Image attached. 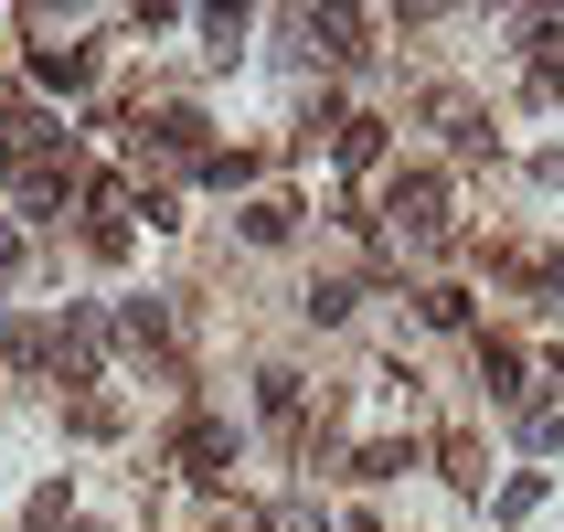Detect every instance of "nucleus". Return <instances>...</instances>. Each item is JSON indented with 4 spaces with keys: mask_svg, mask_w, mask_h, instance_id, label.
<instances>
[{
    "mask_svg": "<svg viewBox=\"0 0 564 532\" xmlns=\"http://www.w3.org/2000/svg\"><path fill=\"white\" fill-rule=\"evenodd\" d=\"M288 224H299V203H246V235H256V246H288Z\"/></svg>",
    "mask_w": 564,
    "mask_h": 532,
    "instance_id": "obj_12",
    "label": "nucleus"
},
{
    "mask_svg": "<svg viewBox=\"0 0 564 532\" xmlns=\"http://www.w3.org/2000/svg\"><path fill=\"white\" fill-rule=\"evenodd\" d=\"M330 139H341V171H373L383 160V118H330Z\"/></svg>",
    "mask_w": 564,
    "mask_h": 532,
    "instance_id": "obj_5",
    "label": "nucleus"
},
{
    "mask_svg": "<svg viewBox=\"0 0 564 532\" xmlns=\"http://www.w3.org/2000/svg\"><path fill=\"white\" fill-rule=\"evenodd\" d=\"M256 405H267V415L288 426V415H299V373H267V383H256Z\"/></svg>",
    "mask_w": 564,
    "mask_h": 532,
    "instance_id": "obj_15",
    "label": "nucleus"
},
{
    "mask_svg": "<svg viewBox=\"0 0 564 532\" xmlns=\"http://www.w3.org/2000/svg\"><path fill=\"white\" fill-rule=\"evenodd\" d=\"M310 43L330 64H351V54H362V22H351V11H310Z\"/></svg>",
    "mask_w": 564,
    "mask_h": 532,
    "instance_id": "obj_9",
    "label": "nucleus"
},
{
    "mask_svg": "<svg viewBox=\"0 0 564 532\" xmlns=\"http://www.w3.org/2000/svg\"><path fill=\"white\" fill-rule=\"evenodd\" d=\"M351 298H362L351 278H319V287H310V319H351Z\"/></svg>",
    "mask_w": 564,
    "mask_h": 532,
    "instance_id": "obj_14",
    "label": "nucleus"
},
{
    "mask_svg": "<svg viewBox=\"0 0 564 532\" xmlns=\"http://www.w3.org/2000/svg\"><path fill=\"white\" fill-rule=\"evenodd\" d=\"M32 75H43V86H86L96 54H86V43H43V54H32Z\"/></svg>",
    "mask_w": 564,
    "mask_h": 532,
    "instance_id": "obj_7",
    "label": "nucleus"
},
{
    "mask_svg": "<svg viewBox=\"0 0 564 532\" xmlns=\"http://www.w3.org/2000/svg\"><path fill=\"white\" fill-rule=\"evenodd\" d=\"M224 469H235V437H224L214 415H192V426H182V479H203V490H224Z\"/></svg>",
    "mask_w": 564,
    "mask_h": 532,
    "instance_id": "obj_2",
    "label": "nucleus"
},
{
    "mask_svg": "<svg viewBox=\"0 0 564 532\" xmlns=\"http://www.w3.org/2000/svg\"><path fill=\"white\" fill-rule=\"evenodd\" d=\"M139 139H150V150H171V160H203V118H192V107H160Z\"/></svg>",
    "mask_w": 564,
    "mask_h": 532,
    "instance_id": "obj_3",
    "label": "nucleus"
},
{
    "mask_svg": "<svg viewBox=\"0 0 564 532\" xmlns=\"http://www.w3.org/2000/svg\"><path fill=\"white\" fill-rule=\"evenodd\" d=\"M543 96H554V107H564V54H543Z\"/></svg>",
    "mask_w": 564,
    "mask_h": 532,
    "instance_id": "obj_16",
    "label": "nucleus"
},
{
    "mask_svg": "<svg viewBox=\"0 0 564 532\" xmlns=\"http://www.w3.org/2000/svg\"><path fill=\"white\" fill-rule=\"evenodd\" d=\"M64 532H107V522H64Z\"/></svg>",
    "mask_w": 564,
    "mask_h": 532,
    "instance_id": "obj_18",
    "label": "nucleus"
},
{
    "mask_svg": "<svg viewBox=\"0 0 564 532\" xmlns=\"http://www.w3.org/2000/svg\"><path fill=\"white\" fill-rule=\"evenodd\" d=\"M426 118H437V128H447V139H458V150H479V139H490V118H479L469 96H447V86H437V96H426Z\"/></svg>",
    "mask_w": 564,
    "mask_h": 532,
    "instance_id": "obj_4",
    "label": "nucleus"
},
{
    "mask_svg": "<svg viewBox=\"0 0 564 532\" xmlns=\"http://www.w3.org/2000/svg\"><path fill=\"white\" fill-rule=\"evenodd\" d=\"M192 171H203V182H214V192H235V182H256V150H203V160H192Z\"/></svg>",
    "mask_w": 564,
    "mask_h": 532,
    "instance_id": "obj_11",
    "label": "nucleus"
},
{
    "mask_svg": "<svg viewBox=\"0 0 564 532\" xmlns=\"http://www.w3.org/2000/svg\"><path fill=\"white\" fill-rule=\"evenodd\" d=\"M75 522V501H64V479H43V490H32V532H64Z\"/></svg>",
    "mask_w": 564,
    "mask_h": 532,
    "instance_id": "obj_13",
    "label": "nucleus"
},
{
    "mask_svg": "<svg viewBox=\"0 0 564 532\" xmlns=\"http://www.w3.org/2000/svg\"><path fill=\"white\" fill-rule=\"evenodd\" d=\"M64 426H75V437H118L128 415H118V405H107V394H75V405H64Z\"/></svg>",
    "mask_w": 564,
    "mask_h": 532,
    "instance_id": "obj_10",
    "label": "nucleus"
},
{
    "mask_svg": "<svg viewBox=\"0 0 564 532\" xmlns=\"http://www.w3.org/2000/svg\"><path fill=\"white\" fill-rule=\"evenodd\" d=\"M383 214L405 235H447V171H394L383 182Z\"/></svg>",
    "mask_w": 564,
    "mask_h": 532,
    "instance_id": "obj_1",
    "label": "nucleus"
},
{
    "mask_svg": "<svg viewBox=\"0 0 564 532\" xmlns=\"http://www.w3.org/2000/svg\"><path fill=\"white\" fill-rule=\"evenodd\" d=\"M11 267H22V235H0V278H11Z\"/></svg>",
    "mask_w": 564,
    "mask_h": 532,
    "instance_id": "obj_17",
    "label": "nucleus"
},
{
    "mask_svg": "<svg viewBox=\"0 0 564 532\" xmlns=\"http://www.w3.org/2000/svg\"><path fill=\"white\" fill-rule=\"evenodd\" d=\"M479 383H490V394H522V341H479Z\"/></svg>",
    "mask_w": 564,
    "mask_h": 532,
    "instance_id": "obj_8",
    "label": "nucleus"
},
{
    "mask_svg": "<svg viewBox=\"0 0 564 532\" xmlns=\"http://www.w3.org/2000/svg\"><path fill=\"white\" fill-rule=\"evenodd\" d=\"M0 351H11L22 373H43V362H54V319H11V330H0Z\"/></svg>",
    "mask_w": 564,
    "mask_h": 532,
    "instance_id": "obj_6",
    "label": "nucleus"
}]
</instances>
